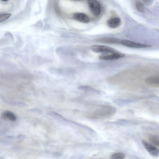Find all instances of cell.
<instances>
[{
  "label": "cell",
  "mask_w": 159,
  "mask_h": 159,
  "mask_svg": "<svg viewBox=\"0 0 159 159\" xmlns=\"http://www.w3.org/2000/svg\"><path fill=\"white\" fill-rule=\"evenodd\" d=\"M78 89L79 90L85 92H94V90L89 87L84 86H79L78 88Z\"/></svg>",
  "instance_id": "cell-17"
},
{
  "label": "cell",
  "mask_w": 159,
  "mask_h": 159,
  "mask_svg": "<svg viewBox=\"0 0 159 159\" xmlns=\"http://www.w3.org/2000/svg\"><path fill=\"white\" fill-rule=\"evenodd\" d=\"M148 139L151 143L158 147L159 145L158 135L154 134H149L148 136Z\"/></svg>",
  "instance_id": "cell-11"
},
{
  "label": "cell",
  "mask_w": 159,
  "mask_h": 159,
  "mask_svg": "<svg viewBox=\"0 0 159 159\" xmlns=\"http://www.w3.org/2000/svg\"><path fill=\"white\" fill-rule=\"evenodd\" d=\"M142 143L145 149L151 155L154 157L158 156L159 149L156 146L144 140H142Z\"/></svg>",
  "instance_id": "cell-5"
},
{
  "label": "cell",
  "mask_w": 159,
  "mask_h": 159,
  "mask_svg": "<svg viewBox=\"0 0 159 159\" xmlns=\"http://www.w3.org/2000/svg\"><path fill=\"white\" fill-rule=\"evenodd\" d=\"M1 1H9V0H1Z\"/></svg>",
  "instance_id": "cell-22"
},
{
  "label": "cell",
  "mask_w": 159,
  "mask_h": 159,
  "mask_svg": "<svg viewBox=\"0 0 159 159\" xmlns=\"http://www.w3.org/2000/svg\"><path fill=\"white\" fill-rule=\"evenodd\" d=\"M143 1L145 3H149V0H143Z\"/></svg>",
  "instance_id": "cell-21"
},
{
  "label": "cell",
  "mask_w": 159,
  "mask_h": 159,
  "mask_svg": "<svg viewBox=\"0 0 159 159\" xmlns=\"http://www.w3.org/2000/svg\"><path fill=\"white\" fill-rule=\"evenodd\" d=\"M74 1H78V0H74Z\"/></svg>",
  "instance_id": "cell-23"
},
{
  "label": "cell",
  "mask_w": 159,
  "mask_h": 159,
  "mask_svg": "<svg viewBox=\"0 0 159 159\" xmlns=\"http://www.w3.org/2000/svg\"><path fill=\"white\" fill-rule=\"evenodd\" d=\"M88 5L89 9L94 15L98 16L101 12V5L97 0H88Z\"/></svg>",
  "instance_id": "cell-3"
},
{
  "label": "cell",
  "mask_w": 159,
  "mask_h": 159,
  "mask_svg": "<svg viewBox=\"0 0 159 159\" xmlns=\"http://www.w3.org/2000/svg\"><path fill=\"white\" fill-rule=\"evenodd\" d=\"M125 54L119 52L111 53V54L100 56L99 58L104 60H111L119 59L124 57Z\"/></svg>",
  "instance_id": "cell-6"
},
{
  "label": "cell",
  "mask_w": 159,
  "mask_h": 159,
  "mask_svg": "<svg viewBox=\"0 0 159 159\" xmlns=\"http://www.w3.org/2000/svg\"><path fill=\"white\" fill-rule=\"evenodd\" d=\"M121 23L120 19L117 17H112L109 19L107 21L108 26L112 28H115L119 27Z\"/></svg>",
  "instance_id": "cell-8"
},
{
  "label": "cell",
  "mask_w": 159,
  "mask_h": 159,
  "mask_svg": "<svg viewBox=\"0 0 159 159\" xmlns=\"http://www.w3.org/2000/svg\"><path fill=\"white\" fill-rule=\"evenodd\" d=\"M137 101L133 100H114L113 102L117 105L119 106H123L132 103H135Z\"/></svg>",
  "instance_id": "cell-14"
},
{
  "label": "cell",
  "mask_w": 159,
  "mask_h": 159,
  "mask_svg": "<svg viewBox=\"0 0 159 159\" xmlns=\"http://www.w3.org/2000/svg\"><path fill=\"white\" fill-rule=\"evenodd\" d=\"M47 114L52 118L59 121L65 122L66 120L63 117L55 112H49Z\"/></svg>",
  "instance_id": "cell-13"
},
{
  "label": "cell",
  "mask_w": 159,
  "mask_h": 159,
  "mask_svg": "<svg viewBox=\"0 0 159 159\" xmlns=\"http://www.w3.org/2000/svg\"><path fill=\"white\" fill-rule=\"evenodd\" d=\"M121 44L125 47L133 48L142 49L151 47V46L149 45L140 43L126 40H121Z\"/></svg>",
  "instance_id": "cell-2"
},
{
  "label": "cell",
  "mask_w": 159,
  "mask_h": 159,
  "mask_svg": "<svg viewBox=\"0 0 159 159\" xmlns=\"http://www.w3.org/2000/svg\"><path fill=\"white\" fill-rule=\"evenodd\" d=\"M98 42L111 44H121V40L119 39L112 38H103L97 39Z\"/></svg>",
  "instance_id": "cell-7"
},
{
  "label": "cell",
  "mask_w": 159,
  "mask_h": 159,
  "mask_svg": "<svg viewBox=\"0 0 159 159\" xmlns=\"http://www.w3.org/2000/svg\"><path fill=\"white\" fill-rule=\"evenodd\" d=\"M145 82L147 84L152 86H158L159 77L158 76H152L146 78Z\"/></svg>",
  "instance_id": "cell-10"
},
{
  "label": "cell",
  "mask_w": 159,
  "mask_h": 159,
  "mask_svg": "<svg viewBox=\"0 0 159 159\" xmlns=\"http://www.w3.org/2000/svg\"><path fill=\"white\" fill-rule=\"evenodd\" d=\"M2 117L5 119H8L11 121H14L16 120V117L15 115L10 111H6L4 112L2 114Z\"/></svg>",
  "instance_id": "cell-12"
},
{
  "label": "cell",
  "mask_w": 159,
  "mask_h": 159,
  "mask_svg": "<svg viewBox=\"0 0 159 159\" xmlns=\"http://www.w3.org/2000/svg\"><path fill=\"white\" fill-rule=\"evenodd\" d=\"M11 16V14H10L0 15V22H3L6 21L9 19Z\"/></svg>",
  "instance_id": "cell-18"
},
{
  "label": "cell",
  "mask_w": 159,
  "mask_h": 159,
  "mask_svg": "<svg viewBox=\"0 0 159 159\" xmlns=\"http://www.w3.org/2000/svg\"><path fill=\"white\" fill-rule=\"evenodd\" d=\"M125 157V155L122 153H117L112 154L111 156L112 159H123Z\"/></svg>",
  "instance_id": "cell-16"
},
{
  "label": "cell",
  "mask_w": 159,
  "mask_h": 159,
  "mask_svg": "<svg viewBox=\"0 0 159 159\" xmlns=\"http://www.w3.org/2000/svg\"><path fill=\"white\" fill-rule=\"evenodd\" d=\"M117 110L114 107L110 106L103 105L100 106L97 110L96 113L97 118L101 119H107L114 115Z\"/></svg>",
  "instance_id": "cell-1"
},
{
  "label": "cell",
  "mask_w": 159,
  "mask_h": 159,
  "mask_svg": "<svg viewBox=\"0 0 159 159\" xmlns=\"http://www.w3.org/2000/svg\"><path fill=\"white\" fill-rule=\"evenodd\" d=\"M74 19L78 21L87 23L89 21V18L86 14L82 12H77L73 14Z\"/></svg>",
  "instance_id": "cell-9"
},
{
  "label": "cell",
  "mask_w": 159,
  "mask_h": 159,
  "mask_svg": "<svg viewBox=\"0 0 159 159\" xmlns=\"http://www.w3.org/2000/svg\"><path fill=\"white\" fill-rule=\"evenodd\" d=\"M32 111L36 113H37L38 114H42V112L41 110H39L37 109H33L32 110Z\"/></svg>",
  "instance_id": "cell-19"
},
{
  "label": "cell",
  "mask_w": 159,
  "mask_h": 159,
  "mask_svg": "<svg viewBox=\"0 0 159 159\" xmlns=\"http://www.w3.org/2000/svg\"><path fill=\"white\" fill-rule=\"evenodd\" d=\"M136 7L138 10L140 12H144V6L140 0H136Z\"/></svg>",
  "instance_id": "cell-15"
},
{
  "label": "cell",
  "mask_w": 159,
  "mask_h": 159,
  "mask_svg": "<svg viewBox=\"0 0 159 159\" xmlns=\"http://www.w3.org/2000/svg\"><path fill=\"white\" fill-rule=\"evenodd\" d=\"M90 49L95 53H114L118 52L115 49L107 46L95 45L91 46Z\"/></svg>",
  "instance_id": "cell-4"
},
{
  "label": "cell",
  "mask_w": 159,
  "mask_h": 159,
  "mask_svg": "<svg viewBox=\"0 0 159 159\" xmlns=\"http://www.w3.org/2000/svg\"><path fill=\"white\" fill-rule=\"evenodd\" d=\"M53 156L56 157H60L61 156V154L58 152H54L53 153Z\"/></svg>",
  "instance_id": "cell-20"
}]
</instances>
